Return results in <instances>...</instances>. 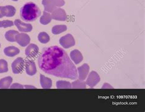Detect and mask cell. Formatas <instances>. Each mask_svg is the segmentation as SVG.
I'll return each mask as SVG.
<instances>
[{"mask_svg": "<svg viewBox=\"0 0 145 112\" xmlns=\"http://www.w3.org/2000/svg\"><path fill=\"white\" fill-rule=\"evenodd\" d=\"M38 40L42 44H47L50 41V36L45 32H41L38 35Z\"/></svg>", "mask_w": 145, "mask_h": 112, "instance_id": "44dd1931", "label": "cell"}, {"mask_svg": "<svg viewBox=\"0 0 145 112\" xmlns=\"http://www.w3.org/2000/svg\"><path fill=\"white\" fill-rule=\"evenodd\" d=\"M86 82H84V80H77L75 81L73 83H72V88H86Z\"/></svg>", "mask_w": 145, "mask_h": 112, "instance_id": "603a6c76", "label": "cell"}, {"mask_svg": "<svg viewBox=\"0 0 145 112\" xmlns=\"http://www.w3.org/2000/svg\"><path fill=\"white\" fill-rule=\"evenodd\" d=\"M42 3L44 6L45 12H52L56 9L65 5L64 0H42Z\"/></svg>", "mask_w": 145, "mask_h": 112, "instance_id": "3957f363", "label": "cell"}, {"mask_svg": "<svg viewBox=\"0 0 145 112\" xmlns=\"http://www.w3.org/2000/svg\"><path fill=\"white\" fill-rule=\"evenodd\" d=\"M102 88H104V89H105V88H113V87L112 86L110 85V84H109L108 83H105L104 84V85L102 86Z\"/></svg>", "mask_w": 145, "mask_h": 112, "instance_id": "4316f807", "label": "cell"}, {"mask_svg": "<svg viewBox=\"0 0 145 112\" xmlns=\"http://www.w3.org/2000/svg\"><path fill=\"white\" fill-rule=\"evenodd\" d=\"M38 65L49 75L71 80L78 78L77 69L66 51L58 46L44 48L38 58Z\"/></svg>", "mask_w": 145, "mask_h": 112, "instance_id": "6da1fadb", "label": "cell"}, {"mask_svg": "<svg viewBox=\"0 0 145 112\" xmlns=\"http://www.w3.org/2000/svg\"><path fill=\"white\" fill-rule=\"evenodd\" d=\"M67 30V26L66 25H56L52 28V32L53 34H59Z\"/></svg>", "mask_w": 145, "mask_h": 112, "instance_id": "ffe728a7", "label": "cell"}, {"mask_svg": "<svg viewBox=\"0 0 145 112\" xmlns=\"http://www.w3.org/2000/svg\"><path fill=\"white\" fill-rule=\"evenodd\" d=\"M11 89H14V88H21V89H24V88H31V89H35L36 88V87L33 86H30V85H22V84H20L18 83H14L13 84L12 86H10Z\"/></svg>", "mask_w": 145, "mask_h": 112, "instance_id": "484cf974", "label": "cell"}, {"mask_svg": "<svg viewBox=\"0 0 145 112\" xmlns=\"http://www.w3.org/2000/svg\"><path fill=\"white\" fill-rule=\"evenodd\" d=\"M12 82V78L11 77H6L0 80V88L7 89Z\"/></svg>", "mask_w": 145, "mask_h": 112, "instance_id": "e0dca14e", "label": "cell"}, {"mask_svg": "<svg viewBox=\"0 0 145 112\" xmlns=\"http://www.w3.org/2000/svg\"><path fill=\"white\" fill-rule=\"evenodd\" d=\"M18 34V32L17 31L9 30L6 33L5 37L7 41L13 42L16 41V36Z\"/></svg>", "mask_w": 145, "mask_h": 112, "instance_id": "ac0fdd59", "label": "cell"}, {"mask_svg": "<svg viewBox=\"0 0 145 112\" xmlns=\"http://www.w3.org/2000/svg\"><path fill=\"white\" fill-rule=\"evenodd\" d=\"M71 58L74 61L75 64H78L83 61V57L81 52L78 50H74L70 53Z\"/></svg>", "mask_w": 145, "mask_h": 112, "instance_id": "5bb4252c", "label": "cell"}, {"mask_svg": "<svg viewBox=\"0 0 145 112\" xmlns=\"http://www.w3.org/2000/svg\"><path fill=\"white\" fill-rule=\"evenodd\" d=\"M40 15L39 7L33 2L26 3L20 9L21 18L26 22L35 21Z\"/></svg>", "mask_w": 145, "mask_h": 112, "instance_id": "7a4b0ae2", "label": "cell"}, {"mask_svg": "<svg viewBox=\"0 0 145 112\" xmlns=\"http://www.w3.org/2000/svg\"><path fill=\"white\" fill-rule=\"evenodd\" d=\"M59 44L64 48H69L75 45V41L72 34H67L60 38Z\"/></svg>", "mask_w": 145, "mask_h": 112, "instance_id": "277c9868", "label": "cell"}, {"mask_svg": "<svg viewBox=\"0 0 145 112\" xmlns=\"http://www.w3.org/2000/svg\"><path fill=\"white\" fill-rule=\"evenodd\" d=\"M56 87L58 89H71L72 88V84L67 81H58L56 82Z\"/></svg>", "mask_w": 145, "mask_h": 112, "instance_id": "7402d4cb", "label": "cell"}, {"mask_svg": "<svg viewBox=\"0 0 145 112\" xmlns=\"http://www.w3.org/2000/svg\"><path fill=\"white\" fill-rule=\"evenodd\" d=\"M14 24L17 26L18 29L21 32L28 33L31 31L33 29V26L31 24H25V23L22 22L19 19H17V20H15Z\"/></svg>", "mask_w": 145, "mask_h": 112, "instance_id": "30bf717a", "label": "cell"}, {"mask_svg": "<svg viewBox=\"0 0 145 112\" xmlns=\"http://www.w3.org/2000/svg\"><path fill=\"white\" fill-rule=\"evenodd\" d=\"M77 71H78V78L80 80H85L88 75L89 71V66L88 64L85 63L83 64L82 66L77 68Z\"/></svg>", "mask_w": 145, "mask_h": 112, "instance_id": "7c38bea8", "label": "cell"}, {"mask_svg": "<svg viewBox=\"0 0 145 112\" xmlns=\"http://www.w3.org/2000/svg\"><path fill=\"white\" fill-rule=\"evenodd\" d=\"M100 81V76L95 71H92L88 75V77L86 84H88L89 87L93 88L96 86Z\"/></svg>", "mask_w": 145, "mask_h": 112, "instance_id": "52a82bcc", "label": "cell"}, {"mask_svg": "<svg viewBox=\"0 0 145 112\" xmlns=\"http://www.w3.org/2000/svg\"><path fill=\"white\" fill-rule=\"evenodd\" d=\"M25 67V61L22 58H17L12 64V69L14 74H17L24 70Z\"/></svg>", "mask_w": 145, "mask_h": 112, "instance_id": "8992f818", "label": "cell"}, {"mask_svg": "<svg viewBox=\"0 0 145 112\" xmlns=\"http://www.w3.org/2000/svg\"><path fill=\"white\" fill-rule=\"evenodd\" d=\"M14 23L11 20L0 21V28H7L14 26Z\"/></svg>", "mask_w": 145, "mask_h": 112, "instance_id": "d4e9b609", "label": "cell"}, {"mask_svg": "<svg viewBox=\"0 0 145 112\" xmlns=\"http://www.w3.org/2000/svg\"><path fill=\"white\" fill-rule=\"evenodd\" d=\"M8 71L7 61L5 60H0V73H5Z\"/></svg>", "mask_w": 145, "mask_h": 112, "instance_id": "cb8c5ba5", "label": "cell"}, {"mask_svg": "<svg viewBox=\"0 0 145 112\" xmlns=\"http://www.w3.org/2000/svg\"><path fill=\"white\" fill-rule=\"evenodd\" d=\"M12 1H18V0H12Z\"/></svg>", "mask_w": 145, "mask_h": 112, "instance_id": "83f0119b", "label": "cell"}, {"mask_svg": "<svg viewBox=\"0 0 145 112\" xmlns=\"http://www.w3.org/2000/svg\"><path fill=\"white\" fill-rule=\"evenodd\" d=\"M39 53V47L34 44H30L25 50V55L29 58L35 57Z\"/></svg>", "mask_w": 145, "mask_h": 112, "instance_id": "8fae6325", "label": "cell"}, {"mask_svg": "<svg viewBox=\"0 0 145 112\" xmlns=\"http://www.w3.org/2000/svg\"><path fill=\"white\" fill-rule=\"evenodd\" d=\"M52 19V18L51 16V14H50L49 12L44 11L42 16L40 18V22L41 24L45 25L48 24L49 23H50Z\"/></svg>", "mask_w": 145, "mask_h": 112, "instance_id": "d6986e66", "label": "cell"}, {"mask_svg": "<svg viewBox=\"0 0 145 112\" xmlns=\"http://www.w3.org/2000/svg\"><path fill=\"white\" fill-rule=\"evenodd\" d=\"M52 19L58 21H66L67 20V14L66 11L61 8H57L52 12Z\"/></svg>", "mask_w": 145, "mask_h": 112, "instance_id": "ba28073f", "label": "cell"}, {"mask_svg": "<svg viewBox=\"0 0 145 112\" xmlns=\"http://www.w3.org/2000/svg\"><path fill=\"white\" fill-rule=\"evenodd\" d=\"M31 39L29 36L25 33H18L16 36V42L22 47H26V45H28Z\"/></svg>", "mask_w": 145, "mask_h": 112, "instance_id": "9c48e42d", "label": "cell"}, {"mask_svg": "<svg viewBox=\"0 0 145 112\" xmlns=\"http://www.w3.org/2000/svg\"><path fill=\"white\" fill-rule=\"evenodd\" d=\"M16 13V9L12 6H0V18L3 17H12Z\"/></svg>", "mask_w": 145, "mask_h": 112, "instance_id": "5b68a950", "label": "cell"}, {"mask_svg": "<svg viewBox=\"0 0 145 112\" xmlns=\"http://www.w3.org/2000/svg\"><path fill=\"white\" fill-rule=\"evenodd\" d=\"M40 82L41 86L44 89L51 88L52 86V81L50 79L47 78L44 75H40Z\"/></svg>", "mask_w": 145, "mask_h": 112, "instance_id": "9a60e30c", "label": "cell"}, {"mask_svg": "<svg viewBox=\"0 0 145 112\" xmlns=\"http://www.w3.org/2000/svg\"><path fill=\"white\" fill-rule=\"evenodd\" d=\"M4 53L7 56L13 57L18 55L20 53V50L17 47H14V46H10V47H7L4 49Z\"/></svg>", "mask_w": 145, "mask_h": 112, "instance_id": "2e32d148", "label": "cell"}, {"mask_svg": "<svg viewBox=\"0 0 145 112\" xmlns=\"http://www.w3.org/2000/svg\"><path fill=\"white\" fill-rule=\"evenodd\" d=\"M0 47H1V44H0Z\"/></svg>", "mask_w": 145, "mask_h": 112, "instance_id": "f1b7e54d", "label": "cell"}, {"mask_svg": "<svg viewBox=\"0 0 145 112\" xmlns=\"http://www.w3.org/2000/svg\"><path fill=\"white\" fill-rule=\"evenodd\" d=\"M26 72L29 75H34L36 74L37 69L35 63L32 60H28L26 63Z\"/></svg>", "mask_w": 145, "mask_h": 112, "instance_id": "4fadbf2b", "label": "cell"}]
</instances>
